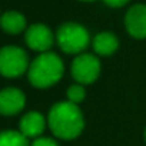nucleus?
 <instances>
[{"mask_svg":"<svg viewBox=\"0 0 146 146\" xmlns=\"http://www.w3.org/2000/svg\"><path fill=\"white\" fill-rule=\"evenodd\" d=\"M64 73V63L56 53H40L29 66L27 79L37 89H47L56 85Z\"/></svg>","mask_w":146,"mask_h":146,"instance_id":"nucleus-2","label":"nucleus"},{"mask_svg":"<svg viewBox=\"0 0 146 146\" xmlns=\"http://www.w3.org/2000/svg\"><path fill=\"white\" fill-rule=\"evenodd\" d=\"M0 146H30V143L19 130H3L0 132Z\"/></svg>","mask_w":146,"mask_h":146,"instance_id":"nucleus-12","label":"nucleus"},{"mask_svg":"<svg viewBox=\"0 0 146 146\" xmlns=\"http://www.w3.org/2000/svg\"><path fill=\"white\" fill-rule=\"evenodd\" d=\"M125 26L127 33L135 39L146 37V6L135 5L125 16Z\"/></svg>","mask_w":146,"mask_h":146,"instance_id":"nucleus-8","label":"nucleus"},{"mask_svg":"<svg viewBox=\"0 0 146 146\" xmlns=\"http://www.w3.org/2000/svg\"><path fill=\"white\" fill-rule=\"evenodd\" d=\"M92 46H93V50H95L96 54H99V56H110V54H113L117 50L119 40H117V37L113 33L102 32V33H98L93 37Z\"/></svg>","mask_w":146,"mask_h":146,"instance_id":"nucleus-10","label":"nucleus"},{"mask_svg":"<svg viewBox=\"0 0 146 146\" xmlns=\"http://www.w3.org/2000/svg\"><path fill=\"white\" fill-rule=\"evenodd\" d=\"M0 27L9 35H19L26 29V17L15 10L6 12L0 16Z\"/></svg>","mask_w":146,"mask_h":146,"instance_id":"nucleus-11","label":"nucleus"},{"mask_svg":"<svg viewBox=\"0 0 146 146\" xmlns=\"http://www.w3.org/2000/svg\"><path fill=\"white\" fill-rule=\"evenodd\" d=\"M100 62L98 56L90 53H82L75 57L70 66L72 78L79 85H92L100 76Z\"/></svg>","mask_w":146,"mask_h":146,"instance_id":"nucleus-5","label":"nucleus"},{"mask_svg":"<svg viewBox=\"0 0 146 146\" xmlns=\"http://www.w3.org/2000/svg\"><path fill=\"white\" fill-rule=\"evenodd\" d=\"M47 125L56 137L72 140L82 133L85 127V119L78 105L70 103L69 100H63L54 103L49 110Z\"/></svg>","mask_w":146,"mask_h":146,"instance_id":"nucleus-1","label":"nucleus"},{"mask_svg":"<svg viewBox=\"0 0 146 146\" xmlns=\"http://www.w3.org/2000/svg\"><path fill=\"white\" fill-rule=\"evenodd\" d=\"M25 42L29 49L39 53H46L54 43V35L46 25L36 23L27 27L25 33Z\"/></svg>","mask_w":146,"mask_h":146,"instance_id":"nucleus-6","label":"nucleus"},{"mask_svg":"<svg viewBox=\"0 0 146 146\" xmlns=\"http://www.w3.org/2000/svg\"><path fill=\"white\" fill-rule=\"evenodd\" d=\"M56 42L67 54H82L90 43L89 32L79 23H64L57 29Z\"/></svg>","mask_w":146,"mask_h":146,"instance_id":"nucleus-3","label":"nucleus"},{"mask_svg":"<svg viewBox=\"0 0 146 146\" xmlns=\"http://www.w3.org/2000/svg\"><path fill=\"white\" fill-rule=\"evenodd\" d=\"M82 2H95V0H82Z\"/></svg>","mask_w":146,"mask_h":146,"instance_id":"nucleus-16","label":"nucleus"},{"mask_svg":"<svg viewBox=\"0 0 146 146\" xmlns=\"http://www.w3.org/2000/svg\"><path fill=\"white\" fill-rule=\"evenodd\" d=\"M105 5L110 6V7H122L126 3H129V0H103Z\"/></svg>","mask_w":146,"mask_h":146,"instance_id":"nucleus-15","label":"nucleus"},{"mask_svg":"<svg viewBox=\"0 0 146 146\" xmlns=\"http://www.w3.org/2000/svg\"><path fill=\"white\" fill-rule=\"evenodd\" d=\"M145 140H146V129H145Z\"/></svg>","mask_w":146,"mask_h":146,"instance_id":"nucleus-17","label":"nucleus"},{"mask_svg":"<svg viewBox=\"0 0 146 146\" xmlns=\"http://www.w3.org/2000/svg\"><path fill=\"white\" fill-rule=\"evenodd\" d=\"M26 105L25 93L17 88H6L0 90V115L15 116L23 110Z\"/></svg>","mask_w":146,"mask_h":146,"instance_id":"nucleus-7","label":"nucleus"},{"mask_svg":"<svg viewBox=\"0 0 146 146\" xmlns=\"http://www.w3.org/2000/svg\"><path fill=\"white\" fill-rule=\"evenodd\" d=\"M66 95H67V100L70 103H75V105L79 106V103H82L85 100V98H86V89H85L83 85L75 83V85L69 86Z\"/></svg>","mask_w":146,"mask_h":146,"instance_id":"nucleus-13","label":"nucleus"},{"mask_svg":"<svg viewBox=\"0 0 146 146\" xmlns=\"http://www.w3.org/2000/svg\"><path fill=\"white\" fill-rule=\"evenodd\" d=\"M30 146H59V145H57V142H56L54 139H52V137L40 136V137L35 139V140L30 143Z\"/></svg>","mask_w":146,"mask_h":146,"instance_id":"nucleus-14","label":"nucleus"},{"mask_svg":"<svg viewBox=\"0 0 146 146\" xmlns=\"http://www.w3.org/2000/svg\"><path fill=\"white\" fill-rule=\"evenodd\" d=\"M46 125H47V120L40 112L30 110L22 116L20 123H19V132L25 135L27 139L35 140L42 136V133L46 129Z\"/></svg>","mask_w":146,"mask_h":146,"instance_id":"nucleus-9","label":"nucleus"},{"mask_svg":"<svg viewBox=\"0 0 146 146\" xmlns=\"http://www.w3.org/2000/svg\"><path fill=\"white\" fill-rule=\"evenodd\" d=\"M29 56L19 46H5L0 49V75L15 79L29 70Z\"/></svg>","mask_w":146,"mask_h":146,"instance_id":"nucleus-4","label":"nucleus"}]
</instances>
